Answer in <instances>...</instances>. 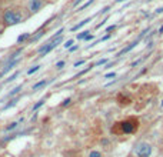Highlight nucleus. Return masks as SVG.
<instances>
[{"mask_svg": "<svg viewBox=\"0 0 163 157\" xmlns=\"http://www.w3.org/2000/svg\"><path fill=\"white\" fill-rule=\"evenodd\" d=\"M24 20V14L20 9L17 7H9L3 12V16H2V22H3L4 26H16V24L22 23Z\"/></svg>", "mask_w": 163, "mask_h": 157, "instance_id": "1", "label": "nucleus"}, {"mask_svg": "<svg viewBox=\"0 0 163 157\" xmlns=\"http://www.w3.org/2000/svg\"><path fill=\"white\" fill-rule=\"evenodd\" d=\"M62 42H63V36H60L59 39H56V40H53V42H49V43H46V42H44V43L37 49V53L40 54L39 57L47 56V54L50 53V52L53 50V49H56V47H57L59 44L62 43Z\"/></svg>", "mask_w": 163, "mask_h": 157, "instance_id": "2", "label": "nucleus"}, {"mask_svg": "<svg viewBox=\"0 0 163 157\" xmlns=\"http://www.w3.org/2000/svg\"><path fill=\"white\" fill-rule=\"evenodd\" d=\"M135 151L139 157H149L152 154V146L149 143H140V144H137Z\"/></svg>", "mask_w": 163, "mask_h": 157, "instance_id": "3", "label": "nucleus"}, {"mask_svg": "<svg viewBox=\"0 0 163 157\" xmlns=\"http://www.w3.org/2000/svg\"><path fill=\"white\" fill-rule=\"evenodd\" d=\"M44 2L43 0H29L27 2V9H29V12L30 13H37V12L42 10V7H43Z\"/></svg>", "mask_w": 163, "mask_h": 157, "instance_id": "4", "label": "nucleus"}, {"mask_svg": "<svg viewBox=\"0 0 163 157\" xmlns=\"http://www.w3.org/2000/svg\"><path fill=\"white\" fill-rule=\"evenodd\" d=\"M20 63V59H16V60H13V61H10V63H6L3 66V69H2V70H0V79H2V77L3 76H6L7 73H9V71H12L14 69V67L17 66V64Z\"/></svg>", "mask_w": 163, "mask_h": 157, "instance_id": "5", "label": "nucleus"}, {"mask_svg": "<svg viewBox=\"0 0 163 157\" xmlns=\"http://www.w3.org/2000/svg\"><path fill=\"white\" fill-rule=\"evenodd\" d=\"M120 126H122L123 133H132V131H135V124L132 121H123Z\"/></svg>", "mask_w": 163, "mask_h": 157, "instance_id": "6", "label": "nucleus"}, {"mask_svg": "<svg viewBox=\"0 0 163 157\" xmlns=\"http://www.w3.org/2000/svg\"><path fill=\"white\" fill-rule=\"evenodd\" d=\"M20 100V96H16V97H12L10 101H7L6 104L3 106V110H9V109H12V107H14L17 104V101Z\"/></svg>", "mask_w": 163, "mask_h": 157, "instance_id": "7", "label": "nucleus"}, {"mask_svg": "<svg viewBox=\"0 0 163 157\" xmlns=\"http://www.w3.org/2000/svg\"><path fill=\"white\" fill-rule=\"evenodd\" d=\"M49 83H50V80H40V81H37V83H34L33 86H32V90L37 91V90H40V89H43V87H46Z\"/></svg>", "mask_w": 163, "mask_h": 157, "instance_id": "8", "label": "nucleus"}, {"mask_svg": "<svg viewBox=\"0 0 163 157\" xmlns=\"http://www.w3.org/2000/svg\"><path fill=\"white\" fill-rule=\"evenodd\" d=\"M20 123H23V117H22V119H20L19 121H13V123H10L9 126H6V127H4V131H6V133H9V131L16 130L17 127L20 126Z\"/></svg>", "mask_w": 163, "mask_h": 157, "instance_id": "9", "label": "nucleus"}, {"mask_svg": "<svg viewBox=\"0 0 163 157\" xmlns=\"http://www.w3.org/2000/svg\"><path fill=\"white\" fill-rule=\"evenodd\" d=\"M92 19H93V17H87V19H85V20H82L80 23L75 24V26L72 27L70 30H72V32H76V30H79V29H82V27H83V26H86V24H87L89 22H92Z\"/></svg>", "mask_w": 163, "mask_h": 157, "instance_id": "10", "label": "nucleus"}, {"mask_svg": "<svg viewBox=\"0 0 163 157\" xmlns=\"http://www.w3.org/2000/svg\"><path fill=\"white\" fill-rule=\"evenodd\" d=\"M22 90H23V84H19V86H16L14 89H12V90L7 93V97H9V99H12V97H14L16 94L20 93Z\"/></svg>", "mask_w": 163, "mask_h": 157, "instance_id": "11", "label": "nucleus"}, {"mask_svg": "<svg viewBox=\"0 0 163 157\" xmlns=\"http://www.w3.org/2000/svg\"><path fill=\"white\" fill-rule=\"evenodd\" d=\"M30 37H32V33H23V34H20V36L17 37L16 43H17V44H20V43H26V42H29V40H30Z\"/></svg>", "mask_w": 163, "mask_h": 157, "instance_id": "12", "label": "nucleus"}, {"mask_svg": "<svg viewBox=\"0 0 163 157\" xmlns=\"http://www.w3.org/2000/svg\"><path fill=\"white\" fill-rule=\"evenodd\" d=\"M137 42H139V40L133 42V43L130 44V46H127V47H125L123 50H120L119 53H117V56H122V54H125V53H127V52H130V50H132V49H135V47H136V44H137Z\"/></svg>", "mask_w": 163, "mask_h": 157, "instance_id": "13", "label": "nucleus"}, {"mask_svg": "<svg viewBox=\"0 0 163 157\" xmlns=\"http://www.w3.org/2000/svg\"><path fill=\"white\" fill-rule=\"evenodd\" d=\"M19 74H20V71H19V70H16V71H14L13 74H12V76H9V77H7V79H6V80H4V81H3V83H4V84H7V83H10V81L16 80V77L19 76Z\"/></svg>", "mask_w": 163, "mask_h": 157, "instance_id": "14", "label": "nucleus"}, {"mask_svg": "<svg viewBox=\"0 0 163 157\" xmlns=\"http://www.w3.org/2000/svg\"><path fill=\"white\" fill-rule=\"evenodd\" d=\"M40 64H37V66H33V67H30L29 70H27V76H32V74H34V73H37L39 70H40Z\"/></svg>", "mask_w": 163, "mask_h": 157, "instance_id": "15", "label": "nucleus"}, {"mask_svg": "<svg viewBox=\"0 0 163 157\" xmlns=\"http://www.w3.org/2000/svg\"><path fill=\"white\" fill-rule=\"evenodd\" d=\"M43 104H44V99H42V100L37 101V103H34V104H33V107H32V111H36L37 109H40V107L43 106Z\"/></svg>", "mask_w": 163, "mask_h": 157, "instance_id": "16", "label": "nucleus"}, {"mask_svg": "<svg viewBox=\"0 0 163 157\" xmlns=\"http://www.w3.org/2000/svg\"><path fill=\"white\" fill-rule=\"evenodd\" d=\"M87 34H90V32H89V30H83V32H80V33L77 34V40H85Z\"/></svg>", "mask_w": 163, "mask_h": 157, "instance_id": "17", "label": "nucleus"}, {"mask_svg": "<svg viewBox=\"0 0 163 157\" xmlns=\"http://www.w3.org/2000/svg\"><path fill=\"white\" fill-rule=\"evenodd\" d=\"M93 2H95V0H87V2H86V3L83 4V6H80V7H79V10H77V12H83V10H85V9H87V7L90 6V4H93Z\"/></svg>", "mask_w": 163, "mask_h": 157, "instance_id": "18", "label": "nucleus"}, {"mask_svg": "<svg viewBox=\"0 0 163 157\" xmlns=\"http://www.w3.org/2000/svg\"><path fill=\"white\" fill-rule=\"evenodd\" d=\"M65 66H66V61L65 60H60V61H57V63H56V69H57V70H62Z\"/></svg>", "mask_w": 163, "mask_h": 157, "instance_id": "19", "label": "nucleus"}, {"mask_svg": "<svg viewBox=\"0 0 163 157\" xmlns=\"http://www.w3.org/2000/svg\"><path fill=\"white\" fill-rule=\"evenodd\" d=\"M73 43H75V42H73V39H69L67 42H65V44H63V46H65V49H70Z\"/></svg>", "mask_w": 163, "mask_h": 157, "instance_id": "20", "label": "nucleus"}, {"mask_svg": "<svg viewBox=\"0 0 163 157\" xmlns=\"http://www.w3.org/2000/svg\"><path fill=\"white\" fill-rule=\"evenodd\" d=\"M105 63H107V59H102V60H99V61H96L95 64H93V66H102V64H105Z\"/></svg>", "mask_w": 163, "mask_h": 157, "instance_id": "21", "label": "nucleus"}, {"mask_svg": "<svg viewBox=\"0 0 163 157\" xmlns=\"http://www.w3.org/2000/svg\"><path fill=\"white\" fill-rule=\"evenodd\" d=\"M70 103H72V99H65V100H63V103H62V107L69 106Z\"/></svg>", "mask_w": 163, "mask_h": 157, "instance_id": "22", "label": "nucleus"}, {"mask_svg": "<svg viewBox=\"0 0 163 157\" xmlns=\"http://www.w3.org/2000/svg\"><path fill=\"white\" fill-rule=\"evenodd\" d=\"M106 22H107V17H106V19H103V20L100 22V23H99L97 26H96V29H100V27H102V26H105V24H106Z\"/></svg>", "mask_w": 163, "mask_h": 157, "instance_id": "23", "label": "nucleus"}, {"mask_svg": "<svg viewBox=\"0 0 163 157\" xmlns=\"http://www.w3.org/2000/svg\"><path fill=\"white\" fill-rule=\"evenodd\" d=\"M89 157H100V153H99V151H90Z\"/></svg>", "mask_w": 163, "mask_h": 157, "instance_id": "24", "label": "nucleus"}, {"mask_svg": "<svg viewBox=\"0 0 163 157\" xmlns=\"http://www.w3.org/2000/svg\"><path fill=\"white\" fill-rule=\"evenodd\" d=\"M109 10H110V7H109V6H106V7H103L102 10H100V13H99V14H105V13H107Z\"/></svg>", "mask_w": 163, "mask_h": 157, "instance_id": "25", "label": "nucleus"}, {"mask_svg": "<svg viewBox=\"0 0 163 157\" xmlns=\"http://www.w3.org/2000/svg\"><path fill=\"white\" fill-rule=\"evenodd\" d=\"M82 64H85V60H79V61H76V63L73 64V67H80Z\"/></svg>", "mask_w": 163, "mask_h": 157, "instance_id": "26", "label": "nucleus"}, {"mask_svg": "<svg viewBox=\"0 0 163 157\" xmlns=\"http://www.w3.org/2000/svg\"><path fill=\"white\" fill-rule=\"evenodd\" d=\"M83 2H85V0H76L75 3H73V7H75V9H76V7H77L80 3H83Z\"/></svg>", "mask_w": 163, "mask_h": 157, "instance_id": "27", "label": "nucleus"}, {"mask_svg": "<svg viewBox=\"0 0 163 157\" xmlns=\"http://www.w3.org/2000/svg\"><path fill=\"white\" fill-rule=\"evenodd\" d=\"M77 49H79V46H77V44H76V46H72L70 49H69V52H70V53H73V52H76V50H77Z\"/></svg>", "mask_w": 163, "mask_h": 157, "instance_id": "28", "label": "nucleus"}, {"mask_svg": "<svg viewBox=\"0 0 163 157\" xmlns=\"http://www.w3.org/2000/svg\"><path fill=\"white\" fill-rule=\"evenodd\" d=\"M115 29H116V26H115V24H113V26H109L107 29H106V33H109V32H112V30H115Z\"/></svg>", "mask_w": 163, "mask_h": 157, "instance_id": "29", "label": "nucleus"}, {"mask_svg": "<svg viewBox=\"0 0 163 157\" xmlns=\"http://www.w3.org/2000/svg\"><path fill=\"white\" fill-rule=\"evenodd\" d=\"M105 77L106 79H112V77H116V73H107Z\"/></svg>", "mask_w": 163, "mask_h": 157, "instance_id": "30", "label": "nucleus"}, {"mask_svg": "<svg viewBox=\"0 0 163 157\" xmlns=\"http://www.w3.org/2000/svg\"><path fill=\"white\" fill-rule=\"evenodd\" d=\"M93 37H95V36H93V34H87V36H86V39H85V40H86V42H89V40H92Z\"/></svg>", "mask_w": 163, "mask_h": 157, "instance_id": "31", "label": "nucleus"}, {"mask_svg": "<svg viewBox=\"0 0 163 157\" xmlns=\"http://www.w3.org/2000/svg\"><path fill=\"white\" fill-rule=\"evenodd\" d=\"M107 39H110V34H106L105 37H102V39H100V42H105V40H107Z\"/></svg>", "mask_w": 163, "mask_h": 157, "instance_id": "32", "label": "nucleus"}, {"mask_svg": "<svg viewBox=\"0 0 163 157\" xmlns=\"http://www.w3.org/2000/svg\"><path fill=\"white\" fill-rule=\"evenodd\" d=\"M122 2H126V0H116V3H122Z\"/></svg>", "mask_w": 163, "mask_h": 157, "instance_id": "33", "label": "nucleus"}, {"mask_svg": "<svg viewBox=\"0 0 163 157\" xmlns=\"http://www.w3.org/2000/svg\"><path fill=\"white\" fill-rule=\"evenodd\" d=\"M159 33H163V26L160 27V30H159Z\"/></svg>", "mask_w": 163, "mask_h": 157, "instance_id": "34", "label": "nucleus"}, {"mask_svg": "<svg viewBox=\"0 0 163 157\" xmlns=\"http://www.w3.org/2000/svg\"><path fill=\"white\" fill-rule=\"evenodd\" d=\"M2 33H3V29H0V34H2Z\"/></svg>", "mask_w": 163, "mask_h": 157, "instance_id": "35", "label": "nucleus"}, {"mask_svg": "<svg viewBox=\"0 0 163 157\" xmlns=\"http://www.w3.org/2000/svg\"><path fill=\"white\" fill-rule=\"evenodd\" d=\"M162 107H163V101H162Z\"/></svg>", "mask_w": 163, "mask_h": 157, "instance_id": "36", "label": "nucleus"}]
</instances>
